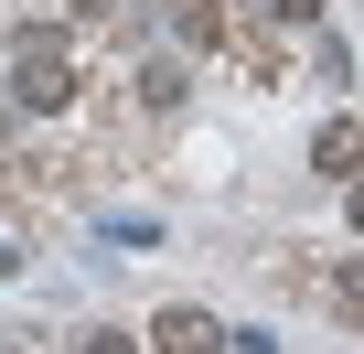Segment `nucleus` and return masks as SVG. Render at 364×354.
<instances>
[{"label": "nucleus", "mask_w": 364, "mask_h": 354, "mask_svg": "<svg viewBox=\"0 0 364 354\" xmlns=\"http://www.w3.org/2000/svg\"><path fill=\"white\" fill-rule=\"evenodd\" d=\"M171 33L204 54V43H225V11H215V0H182V11H171Z\"/></svg>", "instance_id": "obj_4"}, {"label": "nucleus", "mask_w": 364, "mask_h": 354, "mask_svg": "<svg viewBox=\"0 0 364 354\" xmlns=\"http://www.w3.org/2000/svg\"><path fill=\"white\" fill-rule=\"evenodd\" d=\"M139 97H150V108H182V65L150 54V65H139Z\"/></svg>", "instance_id": "obj_5"}, {"label": "nucleus", "mask_w": 364, "mask_h": 354, "mask_svg": "<svg viewBox=\"0 0 364 354\" xmlns=\"http://www.w3.org/2000/svg\"><path fill=\"white\" fill-rule=\"evenodd\" d=\"M86 354H139V333H118V322H97V333H86Z\"/></svg>", "instance_id": "obj_8"}, {"label": "nucleus", "mask_w": 364, "mask_h": 354, "mask_svg": "<svg viewBox=\"0 0 364 354\" xmlns=\"http://www.w3.org/2000/svg\"><path fill=\"white\" fill-rule=\"evenodd\" d=\"M11 269H22V247H11V236H0V279H11Z\"/></svg>", "instance_id": "obj_10"}, {"label": "nucleus", "mask_w": 364, "mask_h": 354, "mask_svg": "<svg viewBox=\"0 0 364 354\" xmlns=\"http://www.w3.org/2000/svg\"><path fill=\"white\" fill-rule=\"evenodd\" d=\"M311 65H321V86H343V76H353V43H343V33H321V43H311Z\"/></svg>", "instance_id": "obj_6"}, {"label": "nucleus", "mask_w": 364, "mask_h": 354, "mask_svg": "<svg viewBox=\"0 0 364 354\" xmlns=\"http://www.w3.org/2000/svg\"><path fill=\"white\" fill-rule=\"evenodd\" d=\"M139 343H150V354H225V343H236V333H225V322H215V311H204V301H161V311H150V333H139Z\"/></svg>", "instance_id": "obj_2"}, {"label": "nucleus", "mask_w": 364, "mask_h": 354, "mask_svg": "<svg viewBox=\"0 0 364 354\" xmlns=\"http://www.w3.org/2000/svg\"><path fill=\"white\" fill-rule=\"evenodd\" d=\"M353 236H364V172H353Z\"/></svg>", "instance_id": "obj_11"}, {"label": "nucleus", "mask_w": 364, "mask_h": 354, "mask_svg": "<svg viewBox=\"0 0 364 354\" xmlns=\"http://www.w3.org/2000/svg\"><path fill=\"white\" fill-rule=\"evenodd\" d=\"M332 311H364V258H332Z\"/></svg>", "instance_id": "obj_7"}, {"label": "nucleus", "mask_w": 364, "mask_h": 354, "mask_svg": "<svg viewBox=\"0 0 364 354\" xmlns=\"http://www.w3.org/2000/svg\"><path fill=\"white\" fill-rule=\"evenodd\" d=\"M268 11H279V22H321V0H268Z\"/></svg>", "instance_id": "obj_9"}, {"label": "nucleus", "mask_w": 364, "mask_h": 354, "mask_svg": "<svg viewBox=\"0 0 364 354\" xmlns=\"http://www.w3.org/2000/svg\"><path fill=\"white\" fill-rule=\"evenodd\" d=\"M311 172L353 183V172H364V118H321V140H311Z\"/></svg>", "instance_id": "obj_3"}, {"label": "nucleus", "mask_w": 364, "mask_h": 354, "mask_svg": "<svg viewBox=\"0 0 364 354\" xmlns=\"http://www.w3.org/2000/svg\"><path fill=\"white\" fill-rule=\"evenodd\" d=\"M11 108H33V118H65L75 108V54L43 33V43H22V65H11Z\"/></svg>", "instance_id": "obj_1"}]
</instances>
